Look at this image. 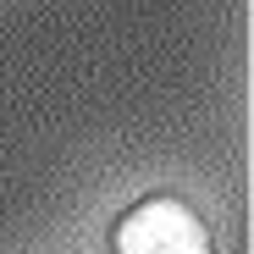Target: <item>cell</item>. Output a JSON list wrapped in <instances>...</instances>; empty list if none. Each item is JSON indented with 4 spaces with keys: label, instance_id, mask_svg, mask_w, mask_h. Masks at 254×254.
<instances>
[{
    "label": "cell",
    "instance_id": "obj_1",
    "mask_svg": "<svg viewBox=\"0 0 254 254\" xmlns=\"http://www.w3.org/2000/svg\"><path fill=\"white\" fill-rule=\"evenodd\" d=\"M111 254H216L204 216L177 193L138 199L111 232Z\"/></svg>",
    "mask_w": 254,
    "mask_h": 254
}]
</instances>
